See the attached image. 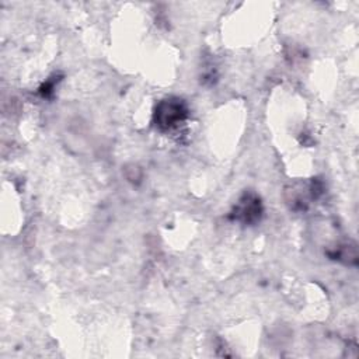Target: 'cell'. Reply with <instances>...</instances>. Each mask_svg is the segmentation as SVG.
Masks as SVG:
<instances>
[{
	"mask_svg": "<svg viewBox=\"0 0 359 359\" xmlns=\"http://www.w3.org/2000/svg\"><path fill=\"white\" fill-rule=\"evenodd\" d=\"M188 109L182 100L180 98H168L161 101L154 112L156 125L161 129L175 128L187 118Z\"/></svg>",
	"mask_w": 359,
	"mask_h": 359,
	"instance_id": "cell-1",
	"label": "cell"
},
{
	"mask_svg": "<svg viewBox=\"0 0 359 359\" xmlns=\"http://www.w3.org/2000/svg\"><path fill=\"white\" fill-rule=\"evenodd\" d=\"M261 213H262V208H261L259 199L255 195L245 194L240 199L238 205L234 208L233 216L236 220L251 224V223H255L257 220H259Z\"/></svg>",
	"mask_w": 359,
	"mask_h": 359,
	"instance_id": "cell-2",
	"label": "cell"
}]
</instances>
